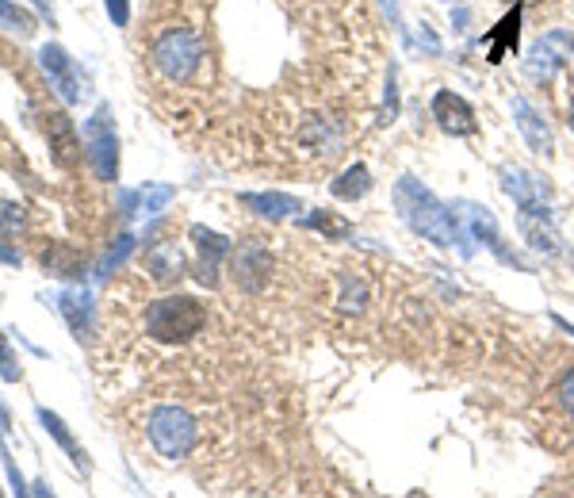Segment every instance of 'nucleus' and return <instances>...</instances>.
Returning a JSON list of instances; mask_svg holds the SVG:
<instances>
[{
  "label": "nucleus",
  "instance_id": "nucleus-9",
  "mask_svg": "<svg viewBox=\"0 0 574 498\" xmlns=\"http://www.w3.org/2000/svg\"><path fill=\"white\" fill-rule=\"evenodd\" d=\"M505 193L518 199V207L525 215H547V185L536 173L505 169Z\"/></svg>",
  "mask_w": 574,
  "mask_h": 498
},
{
  "label": "nucleus",
  "instance_id": "nucleus-12",
  "mask_svg": "<svg viewBox=\"0 0 574 498\" xmlns=\"http://www.w3.org/2000/svg\"><path fill=\"white\" fill-rule=\"evenodd\" d=\"M58 311L65 314L73 338L85 342L88 330H93V295H88V288H65V292L58 295Z\"/></svg>",
  "mask_w": 574,
  "mask_h": 498
},
{
  "label": "nucleus",
  "instance_id": "nucleus-17",
  "mask_svg": "<svg viewBox=\"0 0 574 498\" xmlns=\"http://www.w3.org/2000/svg\"><path fill=\"white\" fill-rule=\"evenodd\" d=\"M241 204H246L249 211H257V215H269V219H284V215L303 211V207H299V199L284 196V193H246V196H241Z\"/></svg>",
  "mask_w": 574,
  "mask_h": 498
},
{
  "label": "nucleus",
  "instance_id": "nucleus-19",
  "mask_svg": "<svg viewBox=\"0 0 574 498\" xmlns=\"http://www.w3.org/2000/svg\"><path fill=\"white\" fill-rule=\"evenodd\" d=\"M463 211H468V219H471V227H476V235H479V238L487 235V246L494 249V253L502 257V261H510V264H513V253L502 246V235H498V227H494V219H490V211H487V207L463 204Z\"/></svg>",
  "mask_w": 574,
  "mask_h": 498
},
{
  "label": "nucleus",
  "instance_id": "nucleus-22",
  "mask_svg": "<svg viewBox=\"0 0 574 498\" xmlns=\"http://www.w3.org/2000/svg\"><path fill=\"white\" fill-rule=\"evenodd\" d=\"M368 188H372V177H368V169H364V165H353L345 177L334 180V196H341V199H361L364 193H368Z\"/></svg>",
  "mask_w": 574,
  "mask_h": 498
},
{
  "label": "nucleus",
  "instance_id": "nucleus-32",
  "mask_svg": "<svg viewBox=\"0 0 574 498\" xmlns=\"http://www.w3.org/2000/svg\"><path fill=\"white\" fill-rule=\"evenodd\" d=\"M571 131H574V104H571Z\"/></svg>",
  "mask_w": 574,
  "mask_h": 498
},
{
  "label": "nucleus",
  "instance_id": "nucleus-11",
  "mask_svg": "<svg viewBox=\"0 0 574 498\" xmlns=\"http://www.w3.org/2000/svg\"><path fill=\"white\" fill-rule=\"evenodd\" d=\"M269 280V249L246 242L234 249V284L246 288V292H257V288Z\"/></svg>",
  "mask_w": 574,
  "mask_h": 498
},
{
  "label": "nucleus",
  "instance_id": "nucleus-4",
  "mask_svg": "<svg viewBox=\"0 0 574 498\" xmlns=\"http://www.w3.org/2000/svg\"><path fill=\"white\" fill-rule=\"evenodd\" d=\"M146 434H149V445H154L165 460H185L191 448H196L199 426L185 406L165 403V406H154V411H149Z\"/></svg>",
  "mask_w": 574,
  "mask_h": 498
},
{
  "label": "nucleus",
  "instance_id": "nucleus-16",
  "mask_svg": "<svg viewBox=\"0 0 574 498\" xmlns=\"http://www.w3.org/2000/svg\"><path fill=\"white\" fill-rule=\"evenodd\" d=\"M146 269L154 272V280H161V284H173V280L180 277V269H185V257H180L177 242H157L146 253Z\"/></svg>",
  "mask_w": 574,
  "mask_h": 498
},
{
  "label": "nucleus",
  "instance_id": "nucleus-6",
  "mask_svg": "<svg viewBox=\"0 0 574 498\" xmlns=\"http://www.w3.org/2000/svg\"><path fill=\"white\" fill-rule=\"evenodd\" d=\"M39 62H43V73L50 77V85H54V93L65 100V104H77L81 96V73L77 65H73V58L65 54L62 46H43V54H39Z\"/></svg>",
  "mask_w": 574,
  "mask_h": 498
},
{
  "label": "nucleus",
  "instance_id": "nucleus-26",
  "mask_svg": "<svg viewBox=\"0 0 574 498\" xmlns=\"http://www.w3.org/2000/svg\"><path fill=\"white\" fill-rule=\"evenodd\" d=\"M0 23H8V28L23 31V35H28V31H31V15H28V8L12 4V0H0Z\"/></svg>",
  "mask_w": 574,
  "mask_h": 498
},
{
  "label": "nucleus",
  "instance_id": "nucleus-20",
  "mask_svg": "<svg viewBox=\"0 0 574 498\" xmlns=\"http://www.w3.org/2000/svg\"><path fill=\"white\" fill-rule=\"evenodd\" d=\"M43 269L50 277H81V257L70 246L43 249Z\"/></svg>",
  "mask_w": 574,
  "mask_h": 498
},
{
  "label": "nucleus",
  "instance_id": "nucleus-15",
  "mask_svg": "<svg viewBox=\"0 0 574 498\" xmlns=\"http://www.w3.org/2000/svg\"><path fill=\"white\" fill-rule=\"evenodd\" d=\"M518 31H521V4H513V12L505 15L494 31L482 35V43H487V50H490V62H502L510 50H518Z\"/></svg>",
  "mask_w": 574,
  "mask_h": 498
},
{
  "label": "nucleus",
  "instance_id": "nucleus-24",
  "mask_svg": "<svg viewBox=\"0 0 574 498\" xmlns=\"http://www.w3.org/2000/svg\"><path fill=\"white\" fill-rule=\"evenodd\" d=\"M306 227L322 230L326 238H348V235H353V222L337 219V215H330V211H314L311 219H306Z\"/></svg>",
  "mask_w": 574,
  "mask_h": 498
},
{
  "label": "nucleus",
  "instance_id": "nucleus-10",
  "mask_svg": "<svg viewBox=\"0 0 574 498\" xmlns=\"http://www.w3.org/2000/svg\"><path fill=\"white\" fill-rule=\"evenodd\" d=\"M571 54H574V35H567V31H552V35H544L540 39V46L532 50V62H529L532 77H552Z\"/></svg>",
  "mask_w": 574,
  "mask_h": 498
},
{
  "label": "nucleus",
  "instance_id": "nucleus-25",
  "mask_svg": "<svg viewBox=\"0 0 574 498\" xmlns=\"http://www.w3.org/2000/svg\"><path fill=\"white\" fill-rule=\"evenodd\" d=\"M23 222H28V215H23L20 204H12V199H0V238H15L23 235Z\"/></svg>",
  "mask_w": 574,
  "mask_h": 498
},
{
  "label": "nucleus",
  "instance_id": "nucleus-7",
  "mask_svg": "<svg viewBox=\"0 0 574 498\" xmlns=\"http://www.w3.org/2000/svg\"><path fill=\"white\" fill-rule=\"evenodd\" d=\"M191 238H196V272H199V284L215 288L219 284V264L222 257L230 253V242L222 235L207 227H191Z\"/></svg>",
  "mask_w": 574,
  "mask_h": 498
},
{
  "label": "nucleus",
  "instance_id": "nucleus-13",
  "mask_svg": "<svg viewBox=\"0 0 574 498\" xmlns=\"http://www.w3.org/2000/svg\"><path fill=\"white\" fill-rule=\"evenodd\" d=\"M169 199H173L169 185H146L135 188V193H119V207L127 219H135V215H157Z\"/></svg>",
  "mask_w": 574,
  "mask_h": 498
},
{
  "label": "nucleus",
  "instance_id": "nucleus-5",
  "mask_svg": "<svg viewBox=\"0 0 574 498\" xmlns=\"http://www.w3.org/2000/svg\"><path fill=\"white\" fill-rule=\"evenodd\" d=\"M85 149L100 180H119V135H115V120L107 104H100L93 120L85 123Z\"/></svg>",
  "mask_w": 574,
  "mask_h": 498
},
{
  "label": "nucleus",
  "instance_id": "nucleus-27",
  "mask_svg": "<svg viewBox=\"0 0 574 498\" xmlns=\"http://www.w3.org/2000/svg\"><path fill=\"white\" fill-rule=\"evenodd\" d=\"M0 376H4L8 384L20 380V364H15V353H12V345H8L4 334H0Z\"/></svg>",
  "mask_w": 574,
  "mask_h": 498
},
{
  "label": "nucleus",
  "instance_id": "nucleus-18",
  "mask_svg": "<svg viewBox=\"0 0 574 498\" xmlns=\"http://www.w3.org/2000/svg\"><path fill=\"white\" fill-rule=\"evenodd\" d=\"M50 146H54V162L65 165V169L77 162L81 146H77V135H73V127L65 115H54V123H50Z\"/></svg>",
  "mask_w": 574,
  "mask_h": 498
},
{
  "label": "nucleus",
  "instance_id": "nucleus-8",
  "mask_svg": "<svg viewBox=\"0 0 574 498\" xmlns=\"http://www.w3.org/2000/svg\"><path fill=\"white\" fill-rule=\"evenodd\" d=\"M432 120H437L440 131H448V135H476V127H479L471 104L456 93L432 96Z\"/></svg>",
  "mask_w": 574,
  "mask_h": 498
},
{
  "label": "nucleus",
  "instance_id": "nucleus-23",
  "mask_svg": "<svg viewBox=\"0 0 574 498\" xmlns=\"http://www.w3.org/2000/svg\"><path fill=\"white\" fill-rule=\"evenodd\" d=\"M131 249H135V238H131V235H119V238H115V246L107 249V253H104V261H100L96 280H107V277H112V269H119V264L127 261V253H131Z\"/></svg>",
  "mask_w": 574,
  "mask_h": 498
},
{
  "label": "nucleus",
  "instance_id": "nucleus-14",
  "mask_svg": "<svg viewBox=\"0 0 574 498\" xmlns=\"http://www.w3.org/2000/svg\"><path fill=\"white\" fill-rule=\"evenodd\" d=\"M513 115H518V127L521 135L529 138V146L536 149V154H552V131H547V123L540 120V112L529 104V100H513Z\"/></svg>",
  "mask_w": 574,
  "mask_h": 498
},
{
  "label": "nucleus",
  "instance_id": "nucleus-3",
  "mask_svg": "<svg viewBox=\"0 0 574 498\" xmlns=\"http://www.w3.org/2000/svg\"><path fill=\"white\" fill-rule=\"evenodd\" d=\"M203 58H207V46L191 28L161 31V35L154 39V46H149L154 70L161 73L165 81H173V85H188L199 65H203Z\"/></svg>",
  "mask_w": 574,
  "mask_h": 498
},
{
  "label": "nucleus",
  "instance_id": "nucleus-29",
  "mask_svg": "<svg viewBox=\"0 0 574 498\" xmlns=\"http://www.w3.org/2000/svg\"><path fill=\"white\" fill-rule=\"evenodd\" d=\"M560 403H563V411L574 418V369L563 376V384H560Z\"/></svg>",
  "mask_w": 574,
  "mask_h": 498
},
{
  "label": "nucleus",
  "instance_id": "nucleus-1",
  "mask_svg": "<svg viewBox=\"0 0 574 498\" xmlns=\"http://www.w3.org/2000/svg\"><path fill=\"white\" fill-rule=\"evenodd\" d=\"M395 199H398L403 219L410 222L421 238H429V242H437V246H460L463 253H468V238L460 235L452 211H448L445 204H437V196H432L429 188H421L418 180L406 177V180H398Z\"/></svg>",
  "mask_w": 574,
  "mask_h": 498
},
{
  "label": "nucleus",
  "instance_id": "nucleus-21",
  "mask_svg": "<svg viewBox=\"0 0 574 498\" xmlns=\"http://www.w3.org/2000/svg\"><path fill=\"white\" fill-rule=\"evenodd\" d=\"M39 422H43V426H46V434L54 437V442L62 445L65 453L73 456V464H85V453H81V448H77V442H73V434H70V429H65V422L58 418V414H50V411H39Z\"/></svg>",
  "mask_w": 574,
  "mask_h": 498
},
{
  "label": "nucleus",
  "instance_id": "nucleus-28",
  "mask_svg": "<svg viewBox=\"0 0 574 498\" xmlns=\"http://www.w3.org/2000/svg\"><path fill=\"white\" fill-rule=\"evenodd\" d=\"M107 4V15L115 20V28H127V20H131V4L127 0H104Z\"/></svg>",
  "mask_w": 574,
  "mask_h": 498
},
{
  "label": "nucleus",
  "instance_id": "nucleus-31",
  "mask_svg": "<svg viewBox=\"0 0 574 498\" xmlns=\"http://www.w3.org/2000/svg\"><path fill=\"white\" fill-rule=\"evenodd\" d=\"M0 261H8V264L20 261V253H15V249H8V246H4V238H0Z\"/></svg>",
  "mask_w": 574,
  "mask_h": 498
},
{
  "label": "nucleus",
  "instance_id": "nucleus-33",
  "mask_svg": "<svg viewBox=\"0 0 574 498\" xmlns=\"http://www.w3.org/2000/svg\"><path fill=\"white\" fill-rule=\"evenodd\" d=\"M518 4H532V0H518Z\"/></svg>",
  "mask_w": 574,
  "mask_h": 498
},
{
  "label": "nucleus",
  "instance_id": "nucleus-30",
  "mask_svg": "<svg viewBox=\"0 0 574 498\" xmlns=\"http://www.w3.org/2000/svg\"><path fill=\"white\" fill-rule=\"evenodd\" d=\"M31 4H35L39 12H43V20H46V23H54V4H50V0H31Z\"/></svg>",
  "mask_w": 574,
  "mask_h": 498
},
{
  "label": "nucleus",
  "instance_id": "nucleus-2",
  "mask_svg": "<svg viewBox=\"0 0 574 498\" xmlns=\"http://www.w3.org/2000/svg\"><path fill=\"white\" fill-rule=\"evenodd\" d=\"M207 326V307L191 295H169L146 307V334L165 345L191 342Z\"/></svg>",
  "mask_w": 574,
  "mask_h": 498
}]
</instances>
